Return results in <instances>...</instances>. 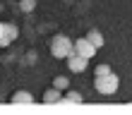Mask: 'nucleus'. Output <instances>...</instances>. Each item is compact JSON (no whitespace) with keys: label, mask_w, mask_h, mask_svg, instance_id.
I'll list each match as a JSON object with an SVG mask.
<instances>
[{"label":"nucleus","mask_w":132,"mask_h":115,"mask_svg":"<svg viewBox=\"0 0 132 115\" xmlns=\"http://www.w3.org/2000/svg\"><path fill=\"white\" fill-rule=\"evenodd\" d=\"M63 98V91L60 89H55V86H51V89H46L43 91V96H41V101L46 103V105H58V101Z\"/></svg>","instance_id":"423d86ee"},{"label":"nucleus","mask_w":132,"mask_h":115,"mask_svg":"<svg viewBox=\"0 0 132 115\" xmlns=\"http://www.w3.org/2000/svg\"><path fill=\"white\" fill-rule=\"evenodd\" d=\"M96 50L98 48L89 41L87 36H82V38H77V41H75V53H79V55H84V58H94Z\"/></svg>","instance_id":"20e7f679"},{"label":"nucleus","mask_w":132,"mask_h":115,"mask_svg":"<svg viewBox=\"0 0 132 115\" xmlns=\"http://www.w3.org/2000/svg\"><path fill=\"white\" fill-rule=\"evenodd\" d=\"M36 5H38L36 0H19V10H22V12H34Z\"/></svg>","instance_id":"9d476101"},{"label":"nucleus","mask_w":132,"mask_h":115,"mask_svg":"<svg viewBox=\"0 0 132 115\" xmlns=\"http://www.w3.org/2000/svg\"><path fill=\"white\" fill-rule=\"evenodd\" d=\"M53 86L60 89V91H67V89H70V79L60 74V77H55V79H53Z\"/></svg>","instance_id":"1a4fd4ad"},{"label":"nucleus","mask_w":132,"mask_h":115,"mask_svg":"<svg viewBox=\"0 0 132 115\" xmlns=\"http://www.w3.org/2000/svg\"><path fill=\"white\" fill-rule=\"evenodd\" d=\"M10 103H12V105H31V103H34V94L19 89V91H14V94L10 96Z\"/></svg>","instance_id":"39448f33"},{"label":"nucleus","mask_w":132,"mask_h":115,"mask_svg":"<svg viewBox=\"0 0 132 115\" xmlns=\"http://www.w3.org/2000/svg\"><path fill=\"white\" fill-rule=\"evenodd\" d=\"M12 41H10V38H7V36H3V38H0V48H7V46H10Z\"/></svg>","instance_id":"f8f14e48"},{"label":"nucleus","mask_w":132,"mask_h":115,"mask_svg":"<svg viewBox=\"0 0 132 115\" xmlns=\"http://www.w3.org/2000/svg\"><path fill=\"white\" fill-rule=\"evenodd\" d=\"M5 36L10 38V41H14V38L19 36V29H17V24H12V22H5Z\"/></svg>","instance_id":"6e6552de"},{"label":"nucleus","mask_w":132,"mask_h":115,"mask_svg":"<svg viewBox=\"0 0 132 115\" xmlns=\"http://www.w3.org/2000/svg\"><path fill=\"white\" fill-rule=\"evenodd\" d=\"M75 50V41H70L65 34H55L51 38V55L58 60H65L70 53Z\"/></svg>","instance_id":"f257e3e1"},{"label":"nucleus","mask_w":132,"mask_h":115,"mask_svg":"<svg viewBox=\"0 0 132 115\" xmlns=\"http://www.w3.org/2000/svg\"><path fill=\"white\" fill-rule=\"evenodd\" d=\"M87 38L96 46V48H103V43H106L103 41V34H101L98 29H89V31H87Z\"/></svg>","instance_id":"0eeeda50"},{"label":"nucleus","mask_w":132,"mask_h":115,"mask_svg":"<svg viewBox=\"0 0 132 115\" xmlns=\"http://www.w3.org/2000/svg\"><path fill=\"white\" fill-rule=\"evenodd\" d=\"M118 86H120V79H118L115 72H108L103 77H94V89L101 96H113L118 91Z\"/></svg>","instance_id":"f03ea898"},{"label":"nucleus","mask_w":132,"mask_h":115,"mask_svg":"<svg viewBox=\"0 0 132 115\" xmlns=\"http://www.w3.org/2000/svg\"><path fill=\"white\" fill-rule=\"evenodd\" d=\"M5 36V22H0V38Z\"/></svg>","instance_id":"ddd939ff"},{"label":"nucleus","mask_w":132,"mask_h":115,"mask_svg":"<svg viewBox=\"0 0 132 115\" xmlns=\"http://www.w3.org/2000/svg\"><path fill=\"white\" fill-rule=\"evenodd\" d=\"M65 63H67V70L70 72H84V70H87V65H89V58H84V55H79V53L72 50L65 58Z\"/></svg>","instance_id":"7ed1b4c3"},{"label":"nucleus","mask_w":132,"mask_h":115,"mask_svg":"<svg viewBox=\"0 0 132 115\" xmlns=\"http://www.w3.org/2000/svg\"><path fill=\"white\" fill-rule=\"evenodd\" d=\"M108 72H113V70H111V65H106V63H101V65L94 67V77H103V74H108Z\"/></svg>","instance_id":"9b49d317"}]
</instances>
